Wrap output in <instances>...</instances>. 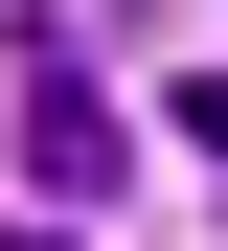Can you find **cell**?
Segmentation results:
<instances>
[{
    "label": "cell",
    "mask_w": 228,
    "mask_h": 251,
    "mask_svg": "<svg viewBox=\"0 0 228 251\" xmlns=\"http://www.w3.org/2000/svg\"><path fill=\"white\" fill-rule=\"evenodd\" d=\"M23 183H46V205H114V114H91L69 23H23Z\"/></svg>",
    "instance_id": "obj_1"
},
{
    "label": "cell",
    "mask_w": 228,
    "mask_h": 251,
    "mask_svg": "<svg viewBox=\"0 0 228 251\" xmlns=\"http://www.w3.org/2000/svg\"><path fill=\"white\" fill-rule=\"evenodd\" d=\"M0 251H46V228H0Z\"/></svg>",
    "instance_id": "obj_2"
}]
</instances>
